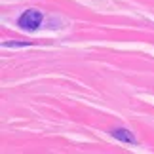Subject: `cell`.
<instances>
[{"label": "cell", "mask_w": 154, "mask_h": 154, "mask_svg": "<svg viewBox=\"0 0 154 154\" xmlns=\"http://www.w3.org/2000/svg\"><path fill=\"white\" fill-rule=\"evenodd\" d=\"M40 23H42V14L38 10H27L17 19V25L21 29H25V31H36L40 27Z\"/></svg>", "instance_id": "obj_1"}, {"label": "cell", "mask_w": 154, "mask_h": 154, "mask_svg": "<svg viewBox=\"0 0 154 154\" xmlns=\"http://www.w3.org/2000/svg\"><path fill=\"white\" fill-rule=\"evenodd\" d=\"M112 137H116L118 141H124V143H135V137L131 135V131H128L124 128L112 129Z\"/></svg>", "instance_id": "obj_2"}]
</instances>
